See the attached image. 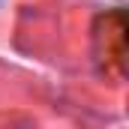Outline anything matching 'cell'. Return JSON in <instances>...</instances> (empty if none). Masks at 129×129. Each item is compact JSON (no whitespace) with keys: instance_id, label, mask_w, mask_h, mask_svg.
<instances>
[{"instance_id":"1","label":"cell","mask_w":129,"mask_h":129,"mask_svg":"<svg viewBox=\"0 0 129 129\" xmlns=\"http://www.w3.org/2000/svg\"><path fill=\"white\" fill-rule=\"evenodd\" d=\"M93 39L99 42V60L114 63V72L120 75V66H123V12L120 9L102 12L96 18V27H93Z\"/></svg>"}]
</instances>
